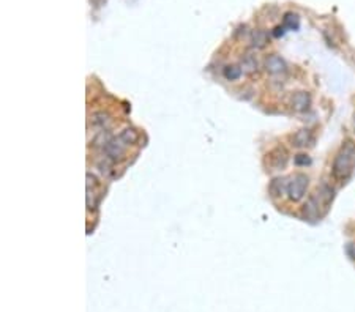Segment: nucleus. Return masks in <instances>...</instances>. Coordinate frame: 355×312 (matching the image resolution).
Masks as SVG:
<instances>
[{"label": "nucleus", "instance_id": "obj_1", "mask_svg": "<svg viewBox=\"0 0 355 312\" xmlns=\"http://www.w3.org/2000/svg\"><path fill=\"white\" fill-rule=\"evenodd\" d=\"M354 167H355V145L354 142L347 141L335 156L331 173H333V177L338 181H346L354 172Z\"/></svg>", "mask_w": 355, "mask_h": 312}, {"label": "nucleus", "instance_id": "obj_2", "mask_svg": "<svg viewBox=\"0 0 355 312\" xmlns=\"http://www.w3.org/2000/svg\"><path fill=\"white\" fill-rule=\"evenodd\" d=\"M309 185V178L305 173H296L289 180L288 186V197L291 202H300L306 196V189Z\"/></svg>", "mask_w": 355, "mask_h": 312}, {"label": "nucleus", "instance_id": "obj_3", "mask_svg": "<svg viewBox=\"0 0 355 312\" xmlns=\"http://www.w3.org/2000/svg\"><path fill=\"white\" fill-rule=\"evenodd\" d=\"M125 147L126 145L120 141V138H109L101 148L104 156L111 159L112 163H120L125 159Z\"/></svg>", "mask_w": 355, "mask_h": 312}, {"label": "nucleus", "instance_id": "obj_4", "mask_svg": "<svg viewBox=\"0 0 355 312\" xmlns=\"http://www.w3.org/2000/svg\"><path fill=\"white\" fill-rule=\"evenodd\" d=\"M289 163V153L284 147H276L267 155V164L271 170H281Z\"/></svg>", "mask_w": 355, "mask_h": 312}, {"label": "nucleus", "instance_id": "obj_5", "mask_svg": "<svg viewBox=\"0 0 355 312\" xmlns=\"http://www.w3.org/2000/svg\"><path fill=\"white\" fill-rule=\"evenodd\" d=\"M321 203L322 202H321L319 196H317V194L309 196L308 200L303 205V210H301V213H303V218L306 221H309V223H316V221L321 218Z\"/></svg>", "mask_w": 355, "mask_h": 312}, {"label": "nucleus", "instance_id": "obj_6", "mask_svg": "<svg viewBox=\"0 0 355 312\" xmlns=\"http://www.w3.org/2000/svg\"><path fill=\"white\" fill-rule=\"evenodd\" d=\"M264 66H266V71L271 76L283 74V73H286V70H288V65H286V62L278 54L268 56L266 58V62H264Z\"/></svg>", "mask_w": 355, "mask_h": 312}, {"label": "nucleus", "instance_id": "obj_7", "mask_svg": "<svg viewBox=\"0 0 355 312\" xmlns=\"http://www.w3.org/2000/svg\"><path fill=\"white\" fill-rule=\"evenodd\" d=\"M309 106H311V96L308 92L300 90L291 95V108L296 112H305L309 109Z\"/></svg>", "mask_w": 355, "mask_h": 312}, {"label": "nucleus", "instance_id": "obj_8", "mask_svg": "<svg viewBox=\"0 0 355 312\" xmlns=\"http://www.w3.org/2000/svg\"><path fill=\"white\" fill-rule=\"evenodd\" d=\"M288 186H289L288 178L275 177L273 180L270 181V185H268L270 197H271V199H279V197H283L284 194H288Z\"/></svg>", "mask_w": 355, "mask_h": 312}, {"label": "nucleus", "instance_id": "obj_9", "mask_svg": "<svg viewBox=\"0 0 355 312\" xmlns=\"http://www.w3.org/2000/svg\"><path fill=\"white\" fill-rule=\"evenodd\" d=\"M98 180L95 178V175L87 172V208L95 210L98 205V194L95 193V188H98Z\"/></svg>", "mask_w": 355, "mask_h": 312}, {"label": "nucleus", "instance_id": "obj_10", "mask_svg": "<svg viewBox=\"0 0 355 312\" xmlns=\"http://www.w3.org/2000/svg\"><path fill=\"white\" fill-rule=\"evenodd\" d=\"M313 142V133L309 128H301L292 136V145L297 148H305Z\"/></svg>", "mask_w": 355, "mask_h": 312}, {"label": "nucleus", "instance_id": "obj_11", "mask_svg": "<svg viewBox=\"0 0 355 312\" xmlns=\"http://www.w3.org/2000/svg\"><path fill=\"white\" fill-rule=\"evenodd\" d=\"M240 68H241V71H243V74H248V76L258 73V70H259L258 58H256L254 56H251V54H246L243 58H241Z\"/></svg>", "mask_w": 355, "mask_h": 312}, {"label": "nucleus", "instance_id": "obj_12", "mask_svg": "<svg viewBox=\"0 0 355 312\" xmlns=\"http://www.w3.org/2000/svg\"><path fill=\"white\" fill-rule=\"evenodd\" d=\"M90 121H92V125H93L95 128L104 131V129H108V126H109V123H111V117H109V113L100 111V112L92 113V117H90Z\"/></svg>", "mask_w": 355, "mask_h": 312}, {"label": "nucleus", "instance_id": "obj_13", "mask_svg": "<svg viewBox=\"0 0 355 312\" xmlns=\"http://www.w3.org/2000/svg\"><path fill=\"white\" fill-rule=\"evenodd\" d=\"M251 44L256 49H264L268 44V35L264 30H254L251 35Z\"/></svg>", "mask_w": 355, "mask_h": 312}, {"label": "nucleus", "instance_id": "obj_14", "mask_svg": "<svg viewBox=\"0 0 355 312\" xmlns=\"http://www.w3.org/2000/svg\"><path fill=\"white\" fill-rule=\"evenodd\" d=\"M118 138L125 145H134V143L139 141V133L136 131L134 128H125L123 131L120 133Z\"/></svg>", "mask_w": 355, "mask_h": 312}, {"label": "nucleus", "instance_id": "obj_15", "mask_svg": "<svg viewBox=\"0 0 355 312\" xmlns=\"http://www.w3.org/2000/svg\"><path fill=\"white\" fill-rule=\"evenodd\" d=\"M317 196H319V199L321 202L325 205V208L328 207V205L331 203V200H333V196H335V191L331 189L328 185H322L321 188H317Z\"/></svg>", "mask_w": 355, "mask_h": 312}, {"label": "nucleus", "instance_id": "obj_16", "mask_svg": "<svg viewBox=\"0 0 355 312\" xmlns=\"http://www.w3.org/2000/svg\"><path fill=\"white\" fill-rule=\"evenodd\" d=\"M241 74H243V71H241L240 65H229L224 68V78L228 81H237L240 79Z\"/></svg>", "mask_w": 355, "mask_h": 312}, {"label": "nucleus", "instance_id": "obj_17", "mask_svg": "<svg viewBox=\"0 0 355 312\" xmlns=\"http://www.w3.org/2000/svg\"><path fill=\"white\" fill-rule=\"evenodd\" d=\"M283 26L289 30H297L300 26V19L296 13H286L283 19Z\"/></svg>", "mask_w": 355, "mask_h": 312}, {"label": "nucleus", "instance_id": "obj_18", "mask_svg": "<svg viewBox=\"0 0 355 312\" xmlns=\"http://www.w3.org/2000/svg\"><path fill=\"white\" fill-rule=\"evenodd\" d=\"M98 169H100V172L104 175V177H111V175L114 173V166H112V161L106 156H104V159H101V161L98 163Z\"/></svg>", "mask_w": 355, "mask_h": 312}, {"label": "nucleus", "instance_id": "obj_19", "mask_svg": "<svg viewBox=\"0 0 355 312\" xmlns=\"http://www.w3.org/2000/svg\"><path fill=\"white\" fill-rule=\"evenodd\" d=\"M346 254L349 255L352 260H355V243H347V245H346Z\"/></svg>", "mask_w": 355, "mask_h": 312}, {"label": "nucleus", "instance_id": "obj_20", "mask_svg": "<svg viewBox=\"0 0 355 312\" xmlns=\"http://www.w3.org/2000/svg\"><path fill=\"white\" fill-rule=\"evenodd\" d=\"M296 164H298V166L309 164V158H308L306 155H297V156H296Z\"/></svg>", "mask_w": 355, "mask_h": 312}, {"label": "nucleus", "instance_id": "obj_21", "mask_svg": "<svg viewBox=\"0 0 355 312\" xmlns=\"http://www.w3.org/2000/svg\"><path fill=\"white\" fill-rule=\"evenodd\" d=\"M283 33H284V26H283V27H281V26L276 27V28H275V32H273L275 36H279V35H283Z\"/></svg>", "mask_w": 355, "mask_h": 312}, {"label": "nucleus", "instance_id": "obj_22", "mask_svg": "<svg viewBox=\"0 0 355 312\" xmlns=\"http://www.w3.org/2000/svg\"><path fill=\"white\" fill-rule=\"evenodd\" d=\"M354 126H355V115H354Z\"/></svg>", "mask_w": 355, "mask_h": 312}]
</instances>
